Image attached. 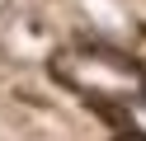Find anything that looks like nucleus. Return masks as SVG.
I'll return each mask as SVG.
<instances>
[{"instance_id": "1", "label": "nucleus", "mask_w": 146, "mask_h": 141, "mask_svg": "<svg viewBox=\"0 0 146 141\" xmlns=\"http://www.w3.org/2000/svg\"><path fill=\"white\" fill-rule=\"evenodd\" d=\"M52 75L99 113H123L146 99V71L127 52L104 42H71L52 56Z\"/></svg>"}, {"instance_id": "2", "label": "nucleus", "mask_w": 146, "mask_h": 141, "mask_svg": "<svg viewBox=\"0 0 146 141\" xmlns=\"http://www.w3.org/2000/svg\"><path fill=\"white\" fill-rule=\"evenodd\" d=\"M118 141H146V136H141V132H123Z\"/></svg>"}]
</instances>
